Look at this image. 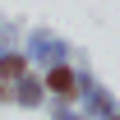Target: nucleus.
Returning <instances> with one entry per match:
<instances>
[{
	"label": "nucleus",
	"mask_w": 120,
	"mask_h": 120,
	"mask_svg": "<svg viewBox=\"0 0 120 120\" xmlns=\"http://www.w3.org/2000/svg\"><path fill=\"white\" fill-rule=\"evenodd\" d=\"M42 83H46L51 92H60V97H74V92H79V79H74V69H65V65H51Z\"/></svg>",
	"instance_id": "f257e3e1"
},
{
	"label": "nucleus",
	"mask_w": 120,
	"mask_h": 120,
	"mask_svg": "<svg viewBox=\"0 0 120 120\" xmlns=\"http://www.w3.org/2000/svg\"><path fill=\"white\" fill-rule=\"evenodd\" d=\"M23 69H28V60L19 56V51H5V56H0V79H5V83L23 79Z\"/></svg>",
	"instance_id": "f03ea898"
},
{
	"label": "nucleus",
	"mask_w": 120,
	"mask_h": 120,
	"mask_svg": "<svg viewBox=\"0 0 120 120\" xmlns=\"http://www.w3.org/2000/svg\"><path fill=\"white\" fill-rule=\"evenodd\" d=\"M14 97H19L23 106H37V102H42V83H37V79H28V74L14 79Z\"/></svg>",
	"instance_id": "7ed1b4c3"
},
{
	"label": "nucleus",
	"mask_w": 120,
	"mask_h": 120,
	"mask_svg": "<svg viewBox=\"0 0 120 120\" xmlns=\"http://www.w3.org/2000/svg\"><path fill=\"white\" fill-rule=\"evenodd\" d=\"M111 120H120V116H111Z\"/></svg>",
	"instance_id": "20e7f679"
}]
</instances>
